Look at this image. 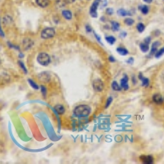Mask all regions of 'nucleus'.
I'll use <instances>...</instances> for the list:
<instances>
[{"instance_id":"6e6552de","label":"nucleus","mask_w":164,"mask_h":164,"mask_svg":"<svg viewBox=\"0 0 164 164\" xmlns=\"http://www.w3.org/2000/svg\"><path fill=\"white\" fill-rule=\"evenodd\" d=\"M128 81H129V78L128 76L124 75L123 77L121 79V81H120V86L121 87V89H124L125 90H129V85H128Z\"/></svg>"},{"instance_id":"39448f33","label":"nucleus","mask_w":164,"mask_h":164,"mask_svg":"<svg viewBox=\"0 0 164 164\" xmlns=\"http://www.w3.org/2000/svg\"><path fill=\"white\" fill-rule=\"evenodd\" d=\"M100 1L101 0H95L93 3V4L91 5L90 9V14L92 18H97V9H98L99 5L100 4Z\"/></svg>"},{"instance_id":"f704fd0d","label":"nucleus","mask_w":164,"mask_h":164,"mask_svg":"<svg viewBox=\"0 0 164 164\" xmlns=\"http://www.w3.org/2000/svg\"><path fill=\"white\" fill-rule=\"evenodd\" d=\"M86 29L87 32H89V33H90L91 31H92V28H91L90 26H89V25H86Z\"/></svg>"},{"instance_id":"c03bdc74","label":"nucleus","mask_w":164,"mask_h":164,"mask_svg":"<svg viewBox=\"0 0 164 164\" xmlns=\"http://www.w3.org/2000/svg\"><path fill=\"white\" fill-rule=\"evenodd\" d=\"M0 65H1V59H0Z\"/></svg>"},{"instance_id":"2f4dec72","label":"nucleus","mask_w":164,"mask_h":164,"mask_svg":"<svg viewBox=\"0 0 164 164\" xmlns=\"http://www.w3.org/2000/svg\"><path fill=\"white\" fill-rule=\"evenodd\" d=\"M106 13H107L108 15H112V13H113V9L111 8H107V10H106Z\"/></svg>"},{"instance_id":"7c9ffc66","label":"nucleus","mask_w":164,"mask_h":164,"mask_svg":"<svg viewBox=\"0 0 164 164\" xmlns=\"http://www.w3.org/2000/svg\"><path fill=\"white\" fill-rule=\"evenodd\" d=\"M151 42V37H147V38H145L144 39V43H147V44H149V43Z\"/></svg>"},{"instance_id":"2eb2a0df","label":"nucleus","mask_w":164,"mask_h":164,"mask_svg":"<svg viewBox=\"0 0 164 164\" xmlns=\"http://www.w3.org/2000/svg\"><path fill=\"white\" fill-rule=\"evenodd\" d=\"M117 14L120 16V17H125V16H131L132 13H130L129 11H126L125 9H119L117 11Z\"/></svg>"},{"instance_id":"1a4fd4ad","label":"nucleus","mask_w":164,"mask_h":164,"mask_svg":"<svg viewBox=\"0 0 164 164\" xmlns=\"http://www.w3.org/2000/svg\"><path fill=\"white\" fill-rule=\"evenodd\" d=\"M139 160L142 162L143 163L145 164H152L153 163V158L151 155H141L139 157Z\"/></svg>"},{"instance_id":"72a5a7b5","label":"nucleus","mask_w":164,"mask_h":164,"mask_svg":"<svg viewBox=\"0 0 164 164\" xmlns=\"http://www.w3.org/2000/svg\"><path fill=\"white\" fill-rule=\"evenodd\" d=\"M126 62H127L128 64H133V62H134V58H133V57H130L129 59L126 61Z\"/></svg>"},{"instance_id":"c85d7f7f","label":"nucleus","mask_w":164,"mask_h":164,"mask_svg":"<svg viewBox=\"0 0 164 164\" xmlns=\"http://www.w3.org/2000/svg\"><path fill=\"white\" fill-rule=\"evenodd\" d=\"M112 97H109L107 100V103H106V105H105V108H108L109 106H110V104H112Z\"/></svg>"},{"instance_id":"c9c22d12","label":"nucleus","mask_w":164,"mask_h":164,"mask_svg":"<svg viewBox=\"0 0 164 164\" xmlns=\"http://www.w3.org/2000/svg\"><path fill=\"white\" fill-rule=\"evenodd\" d=\"M108 61L110 62H115V61H116V59L113 57L112 56H109L108 57Z\"/></svg>"},{"instance_id":"c756f323","label":"nucleus","mask_w":164,"mask_h":164,"mask_svg":"<svg viewBox=\"0 0 164 164\" xmlns=\"http://www.w3.org/2000/svg\"><path fill=\"white\" fill-rule=\"evenodd\" d=\"M158 48H153L152 47L151 50H150V53H149V56H153V55H154L156 53V52L158 51V49H157Z\"/></svg>"},{"instance_id":"393cba45","label":"nucleus","mask_w":164,"mask_h":164,"mask_svg":"<svg viewBox=\"0 0 164 164\" xmlns=\"http://www.w3.org/2000/svg\"><path fill=\"white\" fill-rule=\"evenodd\" d=\"M4 22L6 25H10L11 23H13V19L10 16H5L4 18Z\"/></svg>"},{"instance_id":"ddd939ff","label":"nucleus","mask_w":164,"mask_h":164,"mask_svg":"<svg viewBox=\"0 0 164 164\" xmlns=\"http://www.w3.org/2000/svg\"><path fill=\"white\" fill-rule=\"evenodd\" d=\"M55 108V110H56V112L59 114V115H62L63 113L65 112V108L63 105H62V104H57L56 106L54 107Z\"/></svg>"},{"instance_id":"423d86ee","label":"nucleus","mask_w":164,"mask_h":164,"mask_svg":"<svg viewBox=\"0 0 164 164\" xmlns=\"http://www.w3.org/2000/svg\"><path fill=\"white\" fill-rule=\"evenodd\" d=\"M38 79L41 82L48 83V82H49L50 79H51V75L48 71H43V72H40L38 75Z\"/></svg>"},{"instance_id":"412c9836","label":"nucleus","mask_w":164,"mask_h":164,"mask_svg":"<svg viewBox=\"0 0 164 164\" xmlns=\"http://www.w3.org/2000/svg\"><path fill=\"white\" fill-rule=\"evenodd\" d=\"M124 23H125V26H131L134 25L135 23V21L132 19V18H125V21H124Z\"/></svg>"},{"instance_id":"e433bc0d","label":"nucleus","mask_w":164,"mask_h":164,"mask_svg":"<svg viewBox=\"0 0 164 164\" xmlns=\"http://www.w3.org/2000/svg\"><path fill=\"white\" fill-rule=\"evenodd\" d=\"M161 81H162V83H163V85L164 86V71L162 72L161 74Z\"/></svg>"},{"instance_id":"9d476101","label":"nucleus","mask_w":164,"mask_h":164,"mask_svg":"<svg viewBox=\"0 0 164 164\" xmlns=\"http://www.w3.org/2000/svg\"><path fill=\"white\" fill-rule=\"evenodd\" d=\"M153 101L157 104H162L163 103V99L162 97V95L159 94H155V95H153Z\"/></svg>"},{"instance_id":"9b49d317","label":"nucleus","mask_w":164,"mask_h":164,"mask_svg":"<svg viewBox=\"0 0 164 164\" xmlns=\"http://www.w3.org/2000/svg\"><path fill=\"white\" fill-rule=\"evenodd\" d=\"M62 15L66 20H71L72 18V13L70 10H63L62 12Z\"/></svg>"},{"instance_id":"a19ab883","label":"nucleus","mask_w":164,"mask_h":164,"mask_svg":"<svg viewBox=\"0 0 164 164\" xmlns=\"http://www.w3.org/2000/svg\"><path fill=\"white\" fill-rule=\"evenodd\" d=\"M144 2H145L146 4H151L153 0H144Z\"/></svg>"},{"instance_id":"bb28decb","label":"nucleus","mask_w":164,"mask_h":164,"mask_svg":"<svg viewBox=\"0 0 164 164\" xmlns=\"http://www.w3.org/2000/svg\"><path fill=\"white\" fill-rule=\"evenodd\" d=\"M18 64H19V66H20L21 67H22V71H24V72H25L26 74H27V72H28V71H27V69H26V67H25L24 63H23L22 62H21V61H19V62H18Z\"/></svg>"},{"instance_id":"a211bd4d","label":"nucleus","mask_w":164,"mask_h":164,"mask_svg":"<svg viewBox=\"0 0 164 164\" xmlns=\"http://www.w3.org/2000/svg\"><path fill=\"white\" fill-rule=\"evenodd\" d=\"M111 26L113 31H118L120 29V24L117 22H111Z\"/></svg>"},{"instance_id":"20e7f679","label":"nucleus","mask_w":164,"mask_h":164,"mask_svg":"<svg viewBox=\"0 0 164 164\" xmlns=\"http://www.w3.org/2000/svg\"><path fill=\"white\" fill-rule=\"evenodd\" d=\"M93 88L97 92H102L104 90V84L102 80L95 79L93 81Z\"/></svg>"},{"instance_id":"37998d69","label":"nucleus","mask_w":164,"mask_h":164,"mask_svg":"<svg viewBox=\"0 0 164 164\" xmlns=\"http://www.w3.org/2000/svg\"><path fill=\"white\" fill-rule=\"evenodd\" d=\"M75 1H76V0H67V2H69V3H73Z\"/></svg>"},{"instance_id":"473e14b6","label":"nucleus","mask_w":164,"mask_h":164,"mask_svg":"<svg viewBox=\"0 0 164 164\" xmlns=\"http://www.w3.org/2000/svg\"><path fill=\"white\" fill-rule=\"evenodd\" d=\"M160 45V42L159 41H156V42H154V43H153V45H152V47L153 48H158V46Z\"/></svg>"},{"instance_id":"f8f14e48","label":"nucleus","mask_w":164,"mask_h":164,"mask_svg":"<svg viewBox=\"0 0 164 164\" xmlns=\"http://www.w3.org/2000/svg\"><path fill=\"white\" fill-rule=\"evenodd\" d=\"M36 4L41 8H47L49 5V0H36Z\"/></svg>"},{"instance_id":"f3484780","label":"nucleus","mask_w":164,"mask_h":164,"mask_svg":"<svg viewBox=\"0 0 164 164\" xmlns=\"http://www.w3.org/2000/svg\"><path fill=\"white\" fill-rule=\"evenodd\" d=\"M139 8L140 12H141L144 15H146V14H148L149 12V7L146 6V5H141V6L139 7Z\"/></svg>"},{"instance_id":"dca6fc26","label":"nucleus","mask_w":164,"mask_h":164,"mask_svg":"<svg viewBox=\"0 0 164 164\" xmlns=\"http://www.w3.org/2000/svg\"><path fill=\"white\" fill-rule=\"evenodd\" d=\"M139 48L143 53H147L149 50V44L145 43H141L139 44Z\"/></svg>"},{"instance_id":"4468645a","label":"nucleus","mask_w":164,"mask_h":164,"mask_svg":"<svg viewBox=\"0 0 164 164\" xmlns=\"http://www.w3.org/2000/svg\"><path fill=\"white\" fill-rule=\"evenodd\" d=\"M117 52L121 55V56H125V55H127L129 52H128V50L124 47H117Z\"/></svg>"},{"instance_id":"a878e982","label":"nucleus","mask_w":164,"mask_h":164,"mask_svg":"<svg viewBox=\"0 0 164 164\" xmlns=\"http://www.w3.org/2000/svg\"><path fill=\"white\" fill-rule=\"evenodd\" d=\"M141 85H142V86L144 87H148L149 86V80L146 77H143L141 79Z\"/></svg>"},{"instance_id":"f03ea898","label":"nucleus","mask_w":164,"mask_h":164,"mask_svg":"<svg viewBox=\"0 0 164 164\" xmlns=\"http://www.w3.org/2000/svg\"><path fill=\"white\" fill-rule=\"evenodd\" d=\"M37 62L39 64L43 67H46L48 65L50 64L51 62V57L47 53H39L37 56Z\"/></svg>"},{"instance_id":"79ce46f5","label":"nucleus","mask_w":164,"mask_h":164,"mask_svg":"<svg viewBox=\"0 0 164 164\" xmlns=\"http://www.w3.org/2000/svg\"><path fill=\"white\" fill-rule=\"evenodd\" d=\"M122 35V37H125V35H126V33L125 32H122V33H121V36Z\"/></svg>"},{"instance_id":"aec40b11","label":"nucleus","mask_w":164,"mask_h":164,"mask_svg":"<svg viewBox=\"0 0 164 164\" xmlns=\"http://www.w3.org/2000/svg\"><path fill=\"white\" fill-rule=\"evenodd\" d=\"M28 83L30 84V86L32 87L34 90H39V86H38V85L36 84V82L34 81L32 79H28Z\"/></svg>"},{"instance_id":"5701e85b","label":"nucleus","mask_w":164,"mask_h":164,"mask_svg":"<svg viewBox=\"0 0 164 164\" xmlns=\"http://www.w3.org/2000/svg\"><path fill=\"white\" fill-rule=\"evenodd\" d=\"M136 29H137V30H138V32H139V33H142V32H144V30H145V26L143 24V23H138L137 24V26H136Z\"/></svg>"},{"instance_id":"b1692460","label":"nucleus","mask_w":164,"mask_h":164,"mask_svg":"<svg viewBox=\"0 0 164 164\" xmlns=\"http://www.w3.org/2000/svg\"><path fill=\"white\" fill-rule=\"evenodd\" d=\"M163 54H164V47H163L161 48L159 50H158V51L156 52V53L154 54V56H155V57H157V58H159L160 57H162Z\"/></svg>"},{"instance_id":"4c0bfd02","label":"nucleus","mask_w":164,"mask_h":164,"mask_svg":"<svg viewBox=\"0 0 164 164\" xmlns=\"http://www.w3.org/2000/svg\"><path fill=\"white\" fill-rule=\"evenodd\" d=\"M0 35H1L2 37H4V31L2 30L1 26H0Z\"/></svg>"},{"instance_id":"f257e3e1","label":"nucleus","mask_w":164,"mask_h":164,"mask_svg":"<svg viewBox=\"0 0 164 164\" xmlns=\"http://www.w3.org/2000/svg\"><path fill=\"white\" fill-rule=\"evenodd\" d=\"M73 113L77 117H87L91 113V108L89 105L86 104L79 105L74 109Z\"/></svg>"},{"instance_id":"cd10ccee","label":"nucleus","mask_w":164,"mask_h":164,"mask_svg":"<svg viewBox=\"0 0 164 164\" xmlns=\"http://www.w3.org/2000/svg\"><path fill=\"white\" fill-rule=\"evenodd\" d=\"M40 88H41V93L43 95V97H46V95H47V89H46V87L43 86H41Z\"/></svg>"},{"instance_id":"4be33fe9","label":"nucleus","mask_w":164,"mask_h":164,"mask_svg":"<svg viewBox=\"0 0 164 164\" xmlns=\"http://www.w3.org/2000/svg\"><path fill=\"white\" fill-rule=\"evenodd\" d=\"M105 39H106V41H107L108 43H110V44H113V43L116 42V38L112 36V35L106 36V37H105Z\"/></svg>"},{"instance_id":"ea45409f","label":"nucleus","mask_w":164,"mask_h":164,"mask_svg":"<svg viewBox=\"0 0 164 164\" xmlns=\"http://www.w3.org/2000/svg\"><path fill=\"white\" fill-rule=\"evenodd\" d=\"M132 83L134 84V85H135L137 82H136V79L135 78V76H132Z\"/></svg>"},{"instance_id":"6ab92c4d","label":"nucleus","mask_w":164,"mask_h":164,"mask_svg":"<svg viewBox=\"0 0 164 164\" xmlns=\"http://www.w3.org/2000/svg\"><path fill=\"white\" fill-rule=\"evenodd\" d=\"M112 90L115 91H121V87L118 85V83H117L116 81H112Z\"/></svg>"},{"instance_id":"7ed1b4c3","label":"nucleus","mask_w":164,"mask_h":164,"mask_svg":"<svg viewBox=\"0 0 164 164\" xmlns=\"http://www.w3.org/2000/svg\"><path fill=\"white\" fill-rule=\"evenodd\" d=\"M55 34H56V31H55L54 28H53V27H48V28H45V29H43L41 31L40 36H41L42 39H48L53 38Z\"/></svg>"},{"instance_id":"0eeeda50","label":"nucleus","mask_w":164,"mask_h":164,"mask_svg":"<svg viewBox=\"0 0 164 164\" xmlns=\"http://www.w3.org/2000/svg\"><path fill=\"white\" fill-rule=\"evenodd\" d=\"M33 44H34V41L30 38H26L22 41V46H23L24 50H29L32 48Z\"/></svg>"},{"instance_id":"58836bf2","label":"nucleus","mask_w":164,"mask_h":164,"mask_svg":"<svg viewBox=\"0 0 164 164\" xmlns=\"http://www.w3.org/2000/svg\"><path fill=\"white\" fill-rule=\"evenodd\" d=\"M95 38H96V39H98V41H99V42H100V43H101V40H100V36H99V35H97V34H95Z\"/></svg>"}]
</instances>
